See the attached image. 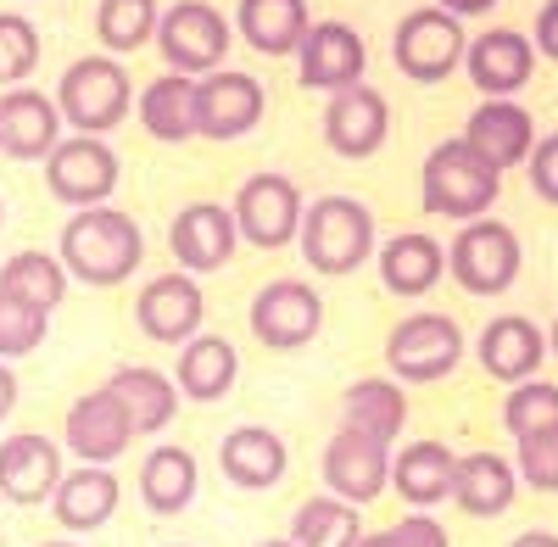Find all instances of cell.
I'll use <instances>...</instances> for the list:
<instances>
[{
	"label": "cell",
	"instance_id": "6da1fadb",
	"mask_svg": "<svg viewBox=\"0 0 558 547\" xmlns=\"http://www.w3.org/2000/svg\"><path fill=\"white\" fill-rule=\"evenodd\" d=\"M68 280H84V285H123L129 274L146 263V235L140 223L118 207H84L62 223V246H57Z\"/></svg>",
	"mask_w": 558,
	"mask_h": 547
},
{
	"label": "cell",
	"instance_id": "7a4b0ae2",
	"mask_svg": "<svg viewBox=\"0 0 558 547\" xmlns=\"http://www.w3.org/2000/svg\"><path fill=\"white\" fill-rule=\"evenodd\" d=\"M134 107V78L118 57L89 51L78 62H68V73L57 78V112L73 134H96L107 141V129H118Z\"/></svg>",
	"mask_w": 558,
	"mask_h": 547
},
{
	"label": "cell",
	"instance_id": "3957f363",
	"mask_svg": "<svg viewBox=\"0 0 558 547\" xmlns=\"http://www.w3.org/2000/svg\"><path fill=\"white\" fill-rule=\"evenodd\" d=\"M497 191H502V173L486 168L463 141L430 146L425 168H418V202H425V212H436V218L475 223V218L492 212Z\"/></svg>",
	"mask_w": 558,
	"mask_h": 547
},
{
	"label": "cell",
	"instance_id": "277c9868",
	"mask_svg": "<svg viewBox=\"0 0 558 547\" xmlns=\"http://www.w3.org/2000/svg\"><path fill=\"white\" fill-rule=\"evenodd\" d=\"M296 241L318 274H352L375 257V212L357 196H318L302 212Z\"/></svg>",
	"mask_w": 558,
	"mask_h": 547
},
{
	"label": "cell",
	"instance_id": "5b68a950",
	"mask_svg": "<svg viewBox=\"0 0 558 547\" xmlns=\"http://www.w3.org/2000/svg\"><path fill=\"white\" fill-rule=\"evenodd\" d=\"M520 268H525V246L502 218L463 223V230L452 235V246H447V274L470 296H502L520 280Z\"/></svg>",
	"mask_w": 558,
	"mask_h": 547
},
{
	"label": "cell",
	"instance_id": "8992f818",
	"mask_svg": "<svg viewBox=\"0 0 558 547\" xmlns=\"http://www.w3.org/2000/svg\"><path fill=\"white\" fill-rule=\"evenodd\" d=\"M458 363H463V330L447 313H408L386 336V369L397 386L447 380Z\"/></svg>",
	"mask_w": 558,
	"mask_h": 547
},
{
	"label": "cell",
	"instance_id": "52a82bcc",
	"mask_svg": "<svg viewBox=\"0 0 558 547\" xmlns=\"http://www.w3.org/2000/svg\"><path fill=\"white\" fill-rule=\"evenodd\" d=\"M157 51H162L168 73L207 78L229 57V17L213 0H179V7H168L162 23H157Z\"/></svg>",
	"mask_w": 558,
	"mask_h": 547
},
{
	"label": "cell",
	"instance_id": "ba28073f",
	"mask_svg": "<svg viewBox=\"0 0 558 547\" xmlns=\"http://www.w3.org/2000/svg\"><path fill=\"white\" fill-rule=\"evenodd\" d=\"M463 51H470V34L463 23L441 7H418L397 23L391 34V62L413 78V84H441L463 68Z\"/></svg>",
	"mask_w": 558,
	"mask_h": 547
},
{
	"label": "cell",
	"instance_id": "9c48e42d",
	"mask_svg": "<svg viewBox=\"0 0 558 547\" xmlns=\"http://www.w3.org/2000/svg\"><path fill=\"white\" fill-rule=\"evenodd\" d=\"M45 191L73 212L107 207V196L118 191V151L96 134H62L57 151L45 157Z\"/></svg>",
	"mask_w": 558,
	"mask_h": 547
},
{
	"label": "cell",
	"instance_id": "30bf717a",
	"mask_svg": "<svg viewBox=\"0 0 558 547\" xmlns=\"http://www.w3.org/2000/svg\"><path fill=\"white\" fill-rule=\"evenodd\" d=\"M302 191L291 173H252L246 185L235 191V207H229V218H235V235L274 252V246H291L296 230H302Z\"/></svg>",
	"mask_w": 558,
	"mask_h": 547
},
{
	"label": "cell",
	"instance_id": "8fae6325",
	"mask_svg": "<svg viewBox=\"0 0 558 547\" xmlns=\"http://www.w3.org/2000/svg\"><path fill=\"white\" fill-rule=\"evenodd\" d=\"M202 318H207V296L196 285V274L184 268H168V274H151L140 285V302H134V325L146 341L157 347H184L202 336Z\"/></svg>",
	"mask_w": 558,
	"mask_h": 547
},
{
	"label": "cell",
	"instance_id": "7c38bea8",
	"mask_svg": "<svg viewBox=\"0 0 558 547\" xmlns=\"http://www.w3.org/2000/svg\"><path fill=\"white\" fill-rule=\"evenodd\" d=\"M363 68H368V51H363V34L341 17H324V23H307L302 45H296V84L302 89H352L363 84Z\"/></svg>",
	"mask_w": 558,
	"mask_h": 547
},
{
	"label": "cell",
	"instance_id": "4fadbf2b",
	"mask_svg": "<svg viewBox=\"0 0 558 547\" xmlns=\"http://www.w3.org/2000/svg\"><path fill=\"white\" fill-rule=\"evenodd\" d=\"M324 330V302L307 280H268L252 296V336L268 352H302Z\"/></svg>",
	"mask_w": 558,
	"mask_h": 547
},
{
	"label": "cell",
	"instance_id": "5bb4252c",
	"mask_svg": "<svg viewBox=\"0 0 558 547\" xmlns=\"http://www.w3.org/2000/svg\"><path fill=\"white\" fill-rule=\"evenodd\" d=\"M386 486H391V447L368 441L357 430H336L330 447H324V491L363 509V503H375Z\"/></svg>",
	"mask_w": 558,
	"mask_h": 547
},
{
	"label": "cell",
	"instance_id": "9a60e30c",
	"mask_svg": "<svg viewBox=\"0 0 558 547\" xmlns=\"http://www.w3.org/2000/svg\"><path fill=\"white\" fill-rule=\"evenodd\" d=\"M263 118V84L241 68H218L196 78V134L207 141H241Z\"/></svg>",
	"mask_w": 558,
	"mask_h": 547
},
{
	"label": "cell",
	"instance_id": "2e32d148",
	"mask_svg": "<svg viewBox=\"0 0 558 547\" xmlns=\"http://www.w3.org/2000/svg\"><path fill=\"white\" fill-rule=\"evenodd\" d=\"M463 68H470V84L486 101H514L536 73V45L514 28H486V34L470 39Z\"/></svg>",
	"mask_w": 558,
	"mask_h": 547
},
{
	"label": "cell",
	"instance_id": "e0dca14e",
	"mask_svg": "<svg viewBox=\"0 0 558 547\" xmlns=\"http://www.w3.org/2000/svg\"><path fill=\"white\" fill-rule=\"evenodd\" d=\"M391 134V107L375 84H352L336 89L330 107H324V141H330L336 157H375Z\"/></svg>",
	"mask_w": 558,
	"mask_h": 547
},
{
	"label": "cell",
	"instance_id": "ac0fdd59",
	"mask_svg": "<svg viewBox=\"0 0 558 547\" xmlns=\"http://www.w3.org/2000/svg\"><path fill=\"white\" fill-rule=\"evenodd\" d=\"M458 141L470 146L486 168L508 173V168L531 162V151H536V118L520 101H481L470 112V123H463Z\"/></svg>",
	"mask_w": 558,
	"mask_h": 547
},
{
	"label": "cell",
	"instance_id": "d6986e66",
	"mask_svg": "<svg viewBox=\"0 0 558 547\" xmlns=\"http://www.w3.org/2000/svg\"><path fill=\"white\" fill-rule=\"evenodd\" d=\"M475 357H481V369L492 380L525 386V380H536L542 357H547V336H542L536 318H525V313H497L492 325L481 330V341H475Z\"/></svg>",
	"mask_w": 558,
	"mask_h": 547
},
{
	"label": "cell",
	"instance_id": "ffe728a7",
	"mask_svg": "<svg viewBox=\"0 0 558 547\" xmlns=\"http://www.w3.org/2000/svg\"><path fill=\"white\" fill-rule=\"evenodd\" d=\"M235 218L218 202H191L179 207L173 223H168V246H173V263H184V274H213L235 257Z\"/></svg>",
	"mask_w": 558,
	"mask_h": 547
},
{
	"label": "cell",
	"instance_id": "44dd1931",
	"mask_svg": "<svg viewBox=\"0 0 558 547\" xmlns=\"http://www.w3.org/2000/svg\"><path fill=\"white\" fill-rule=\"evenodd\" d=\"M62 447L45 441L34 430L0 441V497L17 509H34V503H51V491L62 486Z\"/></svg>",
	"mask_w": 558,
	"mask_h": 547
},
{
	"label": "cell",
	"instance_id": "7402d4cb",
	"mask_svg": "<svg viewBox=\"0 0 558 547\" xmlns=\"http://www.w3.org/2000/svg\"><path fill=\"white\" fill-rule=\"evenodd\" d=\"M62 441L78 452V464L107 470V464L118 459V452L134 441V425H129V414H123V402L101 386V391H84V397L68 408Z\"/></svg>",
	"mask_w": 558,
	"mask_h": 547
},
{
	"label": "cell",
	"instance_id": "603a6c76",
	"mask_svg": "<svg viewBox=\"0 0 558 547\" xmlns=\"http://www.w3.org/2000/svg\"><path fill=\"white\" fill-rule=\"evenodd\" d=\"M62 141V112L57 101L45 96V89H7L0 96V151L17 157V162H39V157H51Z\"/></svg>",
	"mask_w": 558,
	"mask_h": 547
},
{
	"label": "cell",
	"instance_id": "cb8c5ba5",
	"mask_svg": "<svg viewBox=\"0 0 558 547\" xmlns=\"http://www.w3.org/2000/svg\"><path fill=\"white\" fill-rule=\"evenodd\" d=\"M452 475H458V452L447 441H408L402 452H391V491L413 514H430L436 503H447Z\"/></svg>",
	"mask_w": 558,
	"mask_h": 547
},
{
	"label": "cell",
	"instance_id": "d4e9b609",
	"mask_svg": "<svg viewBox=\"0 0 558 547\" xmlns=\"http://www.w3.org/2000/svg\"><path fill=\"white\" fill-rule=\"evenodd\" d=\"M218 464H223L229 486L268 491V486H279V475H286L291 447L279 441V430H268V425H235L218 441Z\"/></svg>",
	"mask_w": 558,
	"mask_h": 547
},
{
	"label": "cell",
	"instance_id": "484cf974",
	"mask_svg": "<svg viewBox=\"0 0 558 547\" xmlns=\"http://www.w3.org/2000/svg\"><path fill=\"white\" fill-rule=\"evenodd\" d=\"M447 274V246L425 230H402L380 246V285L391 296H430Z\"/></svg>",
	"mask_w": 558,
	"mask_h": 547
},
{
	"label": "cell",
	"instance_id": "4316f807",
	"mask_svg": "<svg viewBox=\"0 0 558 547\" xmlns=\"http://www.w3.org/2000/svg\"><path fill=\"white\" fill-rule=\"evenodd\" d=\"M514 491H520V475L502 452H463L458 459V475H452V503L470 514V520H497L514 509Z\"/></svg>",
	"mask_w": 558,
	"mask_h": 547
},
{
	"label": "cell",
	"instance_id": "83f0119b",
	"mask_svg": "<svg viewBox=\"0 0 558 547\" xmlns=\"http://www.w3.org/2000/svg\"><path fill=\"white\" fill-rule=\"evenodd\" d=\"M408 425V391L391 380V375H363L347 386L341 397V430H357L368 441H397Z\"/></svg>",
	"mask_w": 558,
	"mask_h": 547
},
{
	"label": "cell",
	"instance_id": "f1b7e54d",
	"mask_svg": "<svg viewBox=\"0 0 558 547\" xmlns=\"http://www.w3.org/2000/svg\"><path fill=\"white\" fill-rule=\"evenodd\" d=\"M196 486H202V464H196V452L191 447H151L146 452V464H140V503H146L151 514H184L196 503Z\"/></svg>",
	"mask_w": 558,
	"mask_h": 547
},
{
	"label": "cell",
	"instance_id": "f546056e",
	"mask_svg": "<svg viewBox=\"0 0 558 547\" xmlns=\"http://www.w3.org/2000/svg\"><path fill=\"white\" fill-rule=\"evenodd\" d=\"M168 380H173L179 397H191V402H218L229 386L241 380V352L229 347L223 336H196V341L179 347Z\"/></svg>",
	"mask_w": 558,
	"mask_h": 547
},
{
	"label": "cell",
	"instance_id": "4dcf8cb0",
	"mask_svg": "<svg viewBox=\"0 0 558 547\" xmlns=\"http://www.w3.org/2000/svg\"><path fill=\"white\" fill-rule=\"evenodd\" d=\"M107 391L123 402L134 436H157V430H168V420L179 414L173 380H168L162 369H151V363H123V369H112Z\"/></svg>",
	"mask_w": 558,
	"mask_h": 547
},
{
	"label": "cell",
	"instance_id": "1f68e13d",
	"mask_svg": "<svg viewBox=\"0 0 558 547\" xmlns=\"http://www.w3.org/2000/svg\"><path fill=\"white\" fill-rule=\"evenodd\" d=\"M51 514L62 531H101L118 514V475L96 470V464L68 470L62 486L51 491Z\"/></svg>",
	"mask_w": 558,
	"mask_h": 547
},
{
	"label": "cell",
	"instance_id": "d6a6232c",
	"mask_svg": "<svg viewBox=\"0 0 558 547\" xmlns=\"http://www.w3.org/2000/svg\"><path fill=\"white\" fill-rule=\"evenodd\" d=\"M307 23V0H241L235 7V28L257 57H296Z\"/></svg>",
	"mask_w": 558,
	"mask_h": 547
},
{
	"label": "cell",
	"instance_id": "836d02e7",
	"mask_svg": "<svg viewBox=\"0 0 558 547\" xmlns=\"http://www.w3.org/2000/svg\"><path fill=\"white\" fill-rule=\"evenodd\" d=\"M140 123H146L151 141L162 146H179L196 134V78L184 73H162L140 89Z\"/></svg>",
	"mask_w": 558,
	"mask_h": 547
},
{
	"label": "cell",
	"instance_id": "e575fe53",
	"mask_svg": "<svg viewBox=\"0 0 558 547\" xmlns=\"http://www.w3.org/2000/svg\"><path fill=\"white\" fill-rule=\"evenodd\" d=\"M0 291L39 307V313H57L62 296H68V268H62V257L28 246V252L7 257V268H0Z\"/></svg>",
	"mask_w": 558,
	"mask_h": 547
},
{
	"label": "cell",
	"instance_id": "d590c367",
	"mask_svg": "<svg viewBox=\"0 0 558 547\" xmlns=\"http://www.w3.org/2000/svg\"><path fill=\"white\" fill-rule=\"evenodd\" d=\"M291 542L296 547H357L363 542V520H357L352 503H341V497H330V491H318V497H307V503H296Z\"/></svg>",
	"mask_w": 558,
	"mask_h": 547
},
{
	"label": "cell",
	"instance_id": "8d00e7d4",
	"mask_svg": "<svg viewBox=\"0 0 558 547\" xmlns=\"http://www.w3.org/2000/svg\"><path fill=\"white\" fill-rule=\"evenodd\" d=\"M162 7L157 0H101L96 7V39L107 45V57H129L146 39H157Z\"/></svg>",
	"mask_w": 558,
	"mask_h": 547
},
{
	"label": "cell",
	"instance_id": "74e56055",
	"mask_svg": "<svg viewBox=\"0 0 558 547\" xmlns=\"http://www.w3.org/2000/svg\"><path fill=\"white\" fill-rule=\"evenodd\" d=\"M502 425L514 441L536 436V430H553L558 425V386L553 380H525L502 397Z\"/></svg>",
	"mask_w": 558,
	"mask_h": 547
},
{
	"label": "cell",
	"instance_id": "f35d334b",
	"mask_svg": "<svg viewBox=\"0 0 558 547\" xmlns=\"http://www.w3.org/2000/svg\"><path fill=\"white\" fill-rule=\"evenodd\" d=\"M45 330H51V313H39V307H28V302L0 291V363L28 357L45 341Z\"/></svg>",
	"mask_w": 558,
	"mask_h": 547
},
{
	"label": "cell",
	"instance_id": "ab89813d",
	"mask_svg": "<svg viewBox=\"0 0 558 547\" xmlns=\"http://www.w3.org/2000/svg\"><path fill=\"white\" fill-rule=\"evenodd\" d=\"M39 68V28L23 12H0V84H23Z\"/></svg>",
	"mask_w": 558,
	"mask_h": 547
},
{
	"label": "cell",
	"instance_id": "60d3db41",
	"mask_svg": "<svg viewBox=\"0 0 558 547\" xmlns=\"http://www.w3.org/2000/svg\"><path fill=\"white\" fill-rule=\"evenodd\" d=\"M514 475L531 486V491H558V425L553 430H536L520 441L514 452Z\"/></svg>",
	"mask_w": 558,
	"mask_h": 547
},
{
	"label": "cell",
	"instance_id": "b9f144b4",
	"mask_svg": "<svg viewBox=\"0 0 558 547\" xmlns=\"http://www.w3.org/2000/svg\"><path fill=\"white\" fill-rule=\"evenodd\" d=\"M357 547H452V542H447L441 520L408 514V520H397V525H386V531H368Z\"/></svg>",
	"mask_w": 558,
	"mask_h": 547
},
{
	"label": "cell",
	"instance_id": "7bdbcfd3",
	"mask_svg": "<svg viewBox=\"0 0 558 547\" xmlns=\"http://www.w3.org/2000/svg\"><path fill=\"white\" fill-rule=\"evenodd\" d=\"M531 191H536L547 207H558V129L542 134L536 151H531Z\"/></svg>",
	"mask_w": 558,
	"mask_h": 547
},
{
	"label": "cell",
	"instance_id": "ee69618b",
	"mask_svg": "<svg viewBox=\"0 0 558 547\" xmlns=\"http://www.w3.org/2000/svg\"><path fill=\"white\" fill-rule=\"evenodd\" d=\"M531 45H536L547 62H558V0H542L536 28H531Z\"/></svg>",
	"mask_w": 558,
	"mask_h": 547
},
{
	"label": "cell",
	"instance_id": "f6af8a7d",
	"mask_svg": "<svg viewBox=\"0 0 558 547\" xmlns=\"http://www.w3.org/2000/svg\"><path fill=\"white\" fill-rule=\"evenodd\" d=\"M436 7H441V12H452V17L463 23V17H481V12H492L497 0H436Z\"/></svg>",
	"mask_w": 558,
	"mask_h": 547
},
{
	"label": "cell",
	"instance_id": "bcb514c9",
	"mask_svg": "<svg viewBox=\"0 0 558 547\" xmlns=\"http://www.w3.org/2000/svg\"><path fill=\"white\" fill-rule=\"evenodd\" d=\"M17 408V375H12V363H0V420H7Z\"/></svg>",
	"mask_w": 558,
	"mask_h": 547
},
{
	"label": "cell",
	"instance_id": "7dc6e473",
	"mask_svg": "<svg viewBox=\"0 0 558 547\" xmlns=\"http://www.w3.org/2000/svg\"><path fill=\"white\" fill-rule=\"evenodd\" d=\"M508 547H558V536H553V531H520Z\"/></svg>",
	"mask_w": 558,
	"mask_h": 547
},
{
	"label": "cell",
	"instance_id": "c3c4849f",
	"mask_svg": "<svg viewBox=\"0 0 558 547\" xmlns=\"http://www.w3.org/2000/svg\"><path fill=\"white\" fill-rule=\"evenodd\" d=\"M257 547H296V542H291V536H263Z\"/></svg>",
	"mask_w": 558,
	"mask_h": 547
},
{
	"label": "cell",
	"instance_id": "681fc988",
	"mask_svg": "<svg viewBox=\"0 0 558 547\" xmlns=\"http://www.w3.org/2000/svg\"><path fill=\"white\" fill-rule=\"evenodd\" d=\"M547 352L558 357V318H553V330H547Z\"/></svg>",
	"mask_w": 558,
	"mask_h": 547
},
{
	"label": "cell",
	"instance_id": "f907efd6",
	"mask_svg": "<svg viewBox=\"0 0 558 547\" xmlns=\"http://www.w3.org/2000/svg\"><path fill=\"white\" fill-rule=\"evenodd\" d=\"M39 547H78V542H39Z\"/></svg>",
	"mask_w": 558,
	"mask_h": 547
},
{
	"label": "cell",
	"instance_id": "816d5d0a",
	"mask_svg": "<svg viewBox=\"0 0 558 547\" xmlns=\"http://www.w3.org/2000/svg\"><path fill=\"white\" fill-rule=\"evenodd\" d=\"M0 218H7V207H0Z\"/></svg>",
	"mask_w": 558,
	"mask_h": 547
},
{
	"label": "cell",
	"instance_id": "f5cc1de1",
	"mask_svg": "<svg viewBox=\"0 0 558 547\" xmlns=\"http://www.w3.org/2000/svg\"><path fill=\"white\" fill-rule=\"evenodd\" d=\"M173 547H184V542H173Z\"/></svg>",
	"mask_w": 558,
	"mask_h": 547
}]
</instances>
